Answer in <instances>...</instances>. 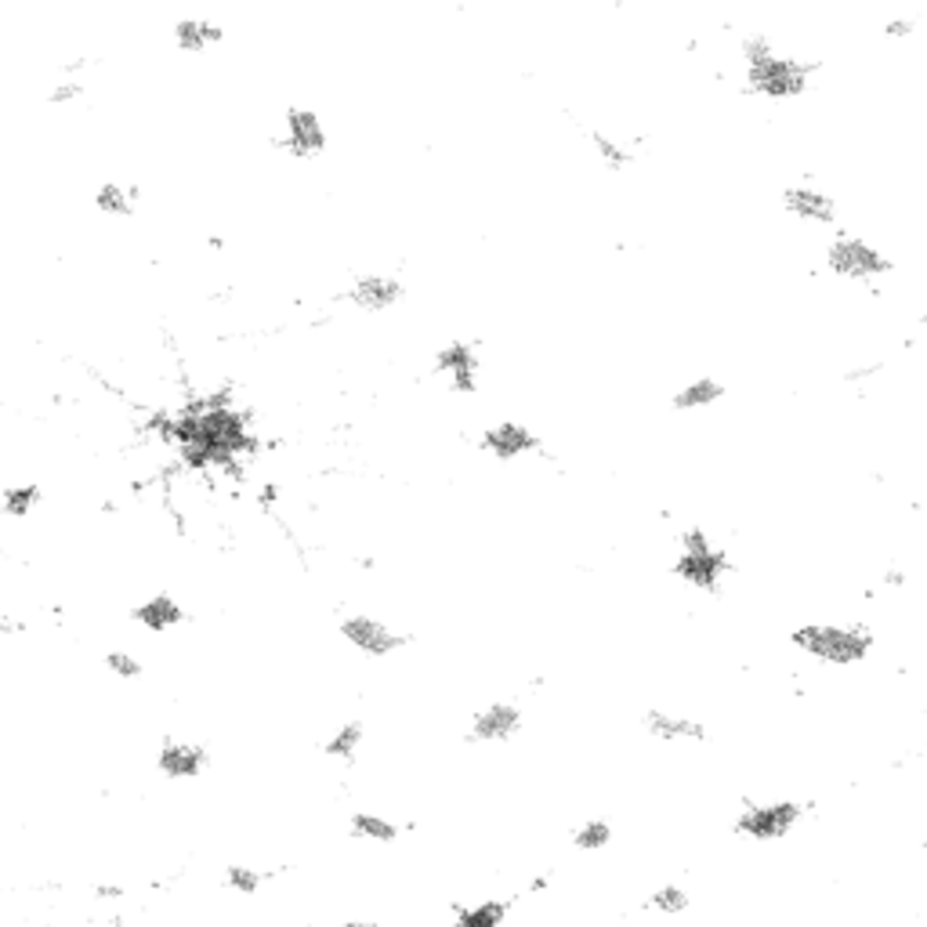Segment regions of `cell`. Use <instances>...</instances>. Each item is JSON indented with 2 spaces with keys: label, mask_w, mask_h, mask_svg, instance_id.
Listing matches in <instances>:
<instances>
[{
  "label": "cell",
  "mask_w": 927,
  "mask_h": 927,
  "mask_svg": "<svg viewBox=\"0 0 927 927\" xmlns=\"http://www.w3.org/2000/svg\"><path fill=\"white\" fill-rule=\"evenodd\" d=\"M739 59H742V91L764 102H793L812 88L818 62L786 55L775 48L772 34L750 29L739 37Z\"/></svg>",
  "instance_id": "6da1fadb"
},
{
  "label": "cell",
  "mask_w": 927,
  "mask_h": 927,
  "mask_svg": "<svg viewBox=\"0 0 927 927\" xmlns=\"http://www.w3.org/2000/svg\"><path fill=\"white\" fill-rule=\"evenodd\" d=\"M790 645L801 656L826 666H862L877 649V634L866 623L845 620H812L797 623L790 631Z\"/></svg>",
  "instance_id": "7a4b0ae2"
},
{
  "label": "cell",
  "mask_w": 927,
  "mask_h": 927,
  "mask_svg": "<svg viewBox=\"0 0 927 927\" xmlns=\"http://www.w3.org/2000/svg\"><path fill=\"white\" fill-rule=\"evenodd\" d=\"M732 555L710 536L703 525H688L677 536V558H674V576L696 595H721L725 580L732 576Z\"/></svg>",
  "instance_id": "3957f363"
},
{
  "label": "cell",
  "mask_w": 927,
  "mask_h": 927,
  "mask_svg": "<svg viewBox=\"0 0 927 927\" xmlns=\"http://www.w3.org/2000/svg\"><path fill=\"white\" fill-rule=\"evenodd\" d=\"M823 262L837 279H845V283H859V287H873V283H880V279H888L894 272L891 257L859 232H834L829 236Z\"/></svg>",
  "instance_id": "277c9868"
},
{
  "label": "cell",
  "mask_w": 927,
  "mask_h": 927,
  "mask_svg": "<svg viewBox=\"0 0 927 927\" xmlns=\"http://www.w3.org/2000/svg\"><path fill=\"white\" fill-rule=\"evenodd\" d=\"M808 804L797 801V797H775V801H747L739 808L736 823V837H747L753 845H775V840H786L797 826L804 823Z\"/></svg>",
  "instance_id": "5b68a950"
},
{
  "label": "cell",
  "mask_w": 927,
  "mask_h": 927,
  "mask_svg": "<svg viewBox=\"0 0 927 927\" xmlns=\"http://www.w3.org/2000/svg\"><path fill=\"white\" fill-rule=\"evenodd\" d=\"M338 634L352 645L366 660H388V656L403 652L409 645V634L395 631L392 623L370 617V612H348L338 620Z\"/></svg>",
  "instance_id": "8992f818"
},
{
  "label": "cell",
  "mask_w": 927,
  "mask_h": 927,
  "mask_svg": "<svg viewBox=\"0 0 927 927\" xmlns=\"http://www.w3.org/2000/svg\"><path fill=\"white\" fill-rule=\"evenodd\" d=\"M431 373L442 377L453 395H475L479 381H482V355H479V341L471 338H453L446 344H439L435 355H431Z\"/></svg>",
  "instance_id": "52a82bcc"
},
{
  "label": "cell",
  "mask_w": 927,
  "mask_h": 927,
  "mask_svg": "<svg viewBox=\"0 0 927 927\" xmlns=\"http://www.w3.org/2000/svg\"><path fill=\"white\" fill-rule=\"evenodd\" d=\"M525 728V710L515 699H490L482 703L468 721L464 739L471 747H504V742L519 739Z\"/></svg>",
  "instance_id": "ba28073f"
},
{
  "label": "cell",
  "mask_w": 927,
  "mask_h": 927,
  "mask_svg": "<svg viewBox=\"0 0 927 927\" xmlns=\"http://www.w3.org/2000/svg\"><path fill=\"white\" fill-rule=\"evenodd\" d=\"M479 449L497 464L530 460V457H544L547 453L544 439L536 435L530 424H522V420H497V424L482 428L479 431Z\"/></svg>",
  "instance_id": "9c48e42d"
},
{
  "label": "cell",
  "mask_w": 927,
  "mask_h": 927,
  "mask_svg": "<svg viewBox=\"0 0 927 927\" xmlns=\"http://www.w3.org/2000/svg\"><path fill=\"white\" fill-rule=\"evenodd\" d=\"M779 203L793 221L812 225V229H834L837 225L834 192H826L823 186H815V181H790V186H783Z\"/></svg>",
  "instance_id": "30bf717a"
},
{
  "label": "cell",
  "mask_w": 927,
  "mask_h": 927,
  "mask_svg": "<svg viewBox=\"0 0 927 927\" xmlns=\"http://www.w3.org/2000/svg\"><path fill=\"white\" fill-rule=\"evenodd\" d=\"M355 312H366V316H381V312H392L403 305L406 297V283L392 272H359L348 283V290L341 294Z\"/></svg>",
  "instance_id": "8fae6325"
},
{
  "label": "cell",
  "mask_w": 927,
  "mask_h": 927,
  "mask_svg": "<svg viewBox=\"0 0 927 927\" xmlns=\"http://www.w3.org/2000/svg\"><path fill=\"white\" fill-rule=\"evenodd\" d=\"M279 145L287 149L294 160H316L327 153L330 135L327 124L316 110H305V105H290L283 116V135H279Z\"/></svg>",
  "instance_id": "7c38bea8"
},
{
  "label": "cell",
  "mask_w": 927,
  "mask_h": 927,
  "mask_svg": "<svg viewBox=\"0 0 927 927\" xmlns=\"http://www.w3.org/2000/svg\"><path fill=\"white\" fill-rule=\"evenodd\" d=\"M642 728L660 742H707L710 739V728L699 718L674 714V710H663V707L645 710Z\"/></svg>",
  "instance_id": "4fadbf2b"
},
{
  "label": "cell",
  "mask_w": 927,
  "mask_h": 927,
  "mask_svg": "<svg viewBox=\"0 0 927 927\" xmlns=\"http://www.w3.org/2000/svg\"><path fill=\"white\" fill-rule=\"evenodd\" d=\"M131 620L138 627H145L149 634H170L189 620V612L181 609V601L175 595H164V591H160V595H149L142 606L131 609Z\"/></svg>",
  "instance_id": "5bb4252c"
},
{
  "label": "cell",
  "mask_w": 927,
  "mask_h": 927,
  "mask_svg": "<svg viewBox=\"0 0 927 927\" xmlns=\"http://www.w3.org/2000/svg\"><path fill=\"white\" fill-rule=\"evenodd\" d=\"M515 899H479L453 905L449 927H508Z\"/></svg>",
  "instance_id": "9a60e30c"
},
{
  "label": "cell",
  "mask_w": 927,
  "mask_h": 927,
  "mask_svg": "<svg viewBox=\"0 0 927 927\" xmlns=\"http://www.w3.org/2000/svg\"><path fill=\"white\" fill-rule=\"evenodd\" d=\"M725 395H728V388H725L721 377H693V381H685L671 395V406L677 409V414H696V409L718 406Z\"/></svg>",
  "instance_id": "2e32d148"
},
{
  "label": "cell",
  "mask_w": 927,
  "mask_h": 927,
  "mask_svg": "<svg viewBox=\"0 0 927 927\" xmlns=\"http://www.w3.org/2000/svg\"><path fill=\"white\" fill-rule=\"evenodd\" d=\"M587 145L595 149V156L601 160V167L606 170H627V167H634V160H638V153H634V145L631 142H623L620 135H609V131H601V127H587Z\"/></svg>",
  "instance_id": "e0dca14e"
},
{
  "label": "cell",
  "mask_w": 927,
  "mask_h": 927,
  "mask_svg": "<svg viewBox=\"0 0 927 927\" xmlns=\"http://www.w3.org/2000/svg\"><path fill=\"white\" fill-rule=\"evenodd\" d=\"M348 837L366 840V845H395L403 837V826L381 812H352L348 815Z\"/></svg>",
  "instance_id": "ac0fdd59"
},
{
  "label": "cell",
  "mask_w": 927,
  "mask_h": 927,
  "mask_svg": "<svg viewBox=\"0 0 927 927\" xmlns=\"http://www.w3.org/2000/svg\"><path fill=\"white\" fill-rule=\"evenodd\" d=\"M221 40L225 29L218 23H211V18H181V23H175V45L186 55H200V51L221 45Z\"/></svg>",
  "instance_id": "d6986e66"
},
{
  "label": "cell",
  "mask_w": 927,
  "mask_h": 927,
  "mask_svg": "<svg viewBox=\"0 0 927 927\" xmlns=\"http://www.w3.org/2000/svg\"><path fill=\"white\" fill-rule=\"evenodd\" d=\"M363 739H366V725H363V721H344V725H338L327 739H322V753H327L330 761L352 764L355 758H359Z\"/></svg>",
  "instance_id": "ffe728a7"
},
{
  "label": "cell",
  "mask_w": 927,
  "mask_h": 927,
  "mask_svg": "<svg viewBox=\"0 0 927 927\" xmlns=\"http://www.w3.org/2000/svg\"><path fill=\"white\" fill-rule=\"evenodd\" d=\"M94 207L105 218H131L135 207H138V189L124 186V181H102L94 189Z\"/></svg>",
  "instance_id": "44dd1931"
},
{
  "label": "cell",
  "mask_w": 927,
  "mask_h": 927,
  "mask_svg": "<svg viewBox=\"0 0 927 927\" xmlns=\"http://www.w3.org/2000/svg\"><path fill=\"white\" fill-rule=\"evenodd\" d=\"M612 837H617V829H612L609 818H584L580 826H573V834H569V845H573L580 855H598V851H606L612 845Z\"/></svg>",
  "instance_id": "7402d4cb"
},
{
  "label": "cell",
  "mask_w": 927,
  "mask_h": 927,
  "mask_svg": "<svg viewBox=\"0 0 927 927\" xmlns=\"http://www.w3.org/2000/svg\"><path fill=\"white\" fill-rule=\"evenodd\" d=\"M645 910L663 913V916H682V913L693 910V894H688L682 884H660L656 891H649Z\"/></svg>",
  "instance_id": "603a6c76"
},
{
  "label": "cell",
  "mask_w": 927,
  "mask_h": 927,
  "mask_svg": "<svg viewBox=\"0 0 927 927\" xmlns=\"http://www.w3.org/2000/svg\"><path fill=\"white\" fill-rule=\"evenodd\" d=\"M37 504H40V490L37 486H8V490H0V511H4L8 519H15V522L29 519V515L37 511Z\"/></svg>",
  "instance_id": "cb8c5ba5"
},
{
  "label": "cell",
  "mask_w": 927,
  "mask_h": 927,
  "mask_svg": "<svg viewBox=\"0 0 927 927\" xmlns=\"http://www.w3.org/2000/svg\"><path fill=\"white\" fill-rule=\"evenodd\" d=\"M105 666H110V674L116 677V682H142V677H145V663L138 660L135 652H127V649H110V652H105Z\"/></svg>",
  "instance_id": "d4e9b609"
},
{
  "label": "cell",
  "mask_w": 927,
  "mask_h": 927,
  "mask_svg": "<svg viewBox=\"0 0 927 927\" xmlns=\"http://www.w3.org/2000/svg\"><path fill=\"white\" fill-rule=\"evenodd\" d=\"M84 94H88V88H84L80 80L69 77V80H59L55 88L48 91V102H51V105H73V102H80Z\"/></svg>",
  "instance_id": "484cf974"
},
{
  "label": "cell",
  "mask_w": 927,
  "mask_h": 927,
  "mask_svg": "<svg viewBox=\"0 0 927 927\" xmlns=\"http://www.w3.org/2000/svg\"><path fill=\"white\" fill-rule=\"evenodd\" d=\"M913 34H916V15H891V18H884V37L902 40V37H913Z\"/></svg>",
  "instance_id": "4316f807"
},
{
  "label": "cell",
  "mask_w": 927,
  "mask_h": 927,
  "mask_svg": "<svg viewBox=\"0 0 927 927\" xmlns=\"http://www.w3.org/2000/svg\"><path fill=\"white\" fill-rule=\"evenodd\" d=\"M880 370H884V363H880V359L859 363V366H851V370L845 373V381H848V384H862V381H869V377H877Z\"/></svg>",
  "instance_id": "83f0119b"
},
{
  "label": "cell",
  "mask_w": 927,
  "mask_h": 927,
  "mask_svg": "<svg viewBox=\"0 0 927 927\" xmlns=\"http://www.w3.org/2000/svg\"><path fill=\"white\" fill-rule=\"evenodd\" d=\"M902 584H905V569L891 566L888 573H884V587H902Z\"/></svg>",
  "instance_id": "f1b7e54d"
},
{
  "label": "cell",
  "mask_w": 927,
  "mask_h": 927,
  "mask_svg": "<svg viewBox=\"0 0 927 927\" xmlns=\"http://www.w3.org/2000/svg\"><path fill=\"white\" fill-rule=\"evenodd\" d=\"M333 927H384L381 920H370V916H348V920L333 924Z\"/></svg>",
  "instance_id": "f546056e"
},
{
  "label": "cell",
  "mask_w": 927,
  "mask_h": 927,
  "mask_svg": "<svg viewBox=\"0 0 927 927\" xmlns=\"http://www.w3.org/2000/svg\"><path fill=\"white\" fill-rule=\"evenodd\" d=\"M547 884H551V877H547V873H541V877H533L530 884H525V891H530V894H536V891H547Z\"/></svg>",
  "instance_id": "4dcf8cb0"
}]
</instances>
